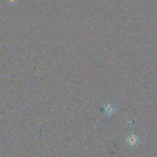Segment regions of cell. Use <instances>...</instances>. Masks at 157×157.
<instances>
[{
    "label": "cell",
    "instance_id": "obj_2",
    "mask_svg": "<svg viewBox=\"0 0 157 157\" xmlns=\"http://www.w3.org/2000/svg\"><path fill=\"white\" fill-rule=\"evenodd\" d=\"M105 112L108 115H111L113 112V109L112 108L111 106H108L105 109Z\"/></svg>",
    "mask_w": 157,
    "mask_h": 157
},
{
    "label": "cell",
    "instance_id": "obj_1",
    "mask_svg": "<svg viewBox=\"0 0 157 157\" xmlns=\"http://www.w3.org/2000/svg\"><path fill=\"white\" fill-rule=\"evenodd\" d=\"M127 142H128V143L130 145H134V144H136V143H137V139L136 138V136H131V137H129V139H128V140H127Z\"/></svg>",
    "mask_w": 157,
    "mask_h": 157
}]
</instances>
